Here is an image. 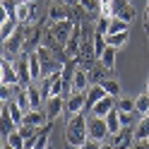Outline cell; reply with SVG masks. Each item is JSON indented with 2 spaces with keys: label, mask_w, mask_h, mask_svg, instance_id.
I'll list each match as a JSON object with an SVG mask.
<instances>
[{
  "label": "cell",
  "mask_w": 149,
  "mask_h": 149,
  "mask_svg": "<svg viewBox=\"0 0 149 149\" xmlns=\"http://www.w3.org/2000/svg\"><path fill=\"white\" fill-rule=\"evenodd\" d=\"M0 84H10V87H19V74H17L15 60H7V55L0 63Z\"/></svg>",
  "instance_id": "5b68a950"
},
{
  "label": "cell",
  "mask_w": 149,
  "mask_h": 149,
  "mask_svg": "<svg viewBox=\"0 0 149 149\" xmlns=\"http://www.w3.org/2000/svg\"><path fill=\"white\" fill-rule=\"evenodd\" d=\"M101 149H116V147H113V144H111V142H108V139H106V142H104V144H101Z\"/></svg>",
  "instance_id": "d6a6232c"
},
{
  "label": "cell",
  "mask_w": 149,
  "mask_h": 149,
  "mask_svg": "<svg viewBox=\"0 0 149 149\" xmlns=\"http://www.w3.org/2000/svg\"><path fill=\"white\" fill-rule=\"evenodd\" d=\"M24 123H26V125H31V127H41V125H46V123H48V118H46V111H41V108H31L29 113L24 116Z\"/></svg>",
  "instance_id": "5bb4252c"
},
{
  "label": "cell",
  "mask_w": 149,
  "mask_h": 149,
  "mask_svg": "<svg viewBox=\"0 0 149 149\" xmlns=\"http://www.w3.org/2000/svg\"><path fill=\"white\" fill-rule=\"evenodd\" d=\"M48 149H53V147H51V144H48Z\"/></svg>",
  "instance_id": "8d00e7d4"
},
{
  "label": "cell",
  "mask_w": 149,
  "mask_h": 149,
  "mask_svg": "<svg viewBox=\"0 0 149 149\" xmlns=\"http://www.w3.org/2000/svg\"><path fill=\"white\" fill-rule=\"evenodd\" d=\"M127 39H130V29H125V31H116V34H108V36H106V43L113 46V48H123V46L127 43Z\"/></svg>",
  "instance_id": "ac0fdd59"
},
{
  "label": "cell",
  "mask_w": 149,
  "mask_h": 149,
  "mask_svg": "<svg viewBox=\"0 0 149 149\" xmlns=\"http://www.w3.org/2000/svg\"><path fill=\"white\" fill-rule=\"evenodd\" d=\"M116 51H118V48H113V46H106L104 55L99 58V65H101L104 70H113V68H116Z\"/></svg>",
  "instance_id": "d6986e66"
},
{
  "label": "cell",
  "mask_w": 149,
  "mask_h": 149,
  "mask_svg": "<svg viewBox=\"0 0 149 149\" xmlns=\"http://www.w3.org/2000/svg\"><path fill=\"white\" fill-rule=\"evenodd\" d=\"M65 108H68V99L65 96H51L48 101H46V118L55 123V120L63 116Z\"/></svg>",
  "instance_id": "ba28073f"
},
{
  "label": "cell",
  "mask_w": 149,
  "mask_h": 149,
  "mask_svg": "<svg viewBox=\"0 0 149 149\" xmlns=\"http://www.w3.org/2000/svg\"><path fill=\"white\" fill-rule=\"evenodd\" d=\"M116 108V96H104L101 101H96L94 106H91V111H89V116H99V118H106L111 111Z\"/></svg>",
  "instance_id": "8fae6325"
},
{
  "label": "cell",
  "mask_w": 149,
  "mask_h": 149,
  "mask_svg": "<svg viewBox=\"0 0 149 149\" xmlns=\"http://www.w3.org/2000/svg\"><path fill=\"white\" fill-rule=\"evenodd\" d=\"M99 17H116V3L113 0H99Z\"/></svg>",
  "instance_id": "603a6c76"
},
{
  "label": "cell",
  "mask_w": 149,
  "mask_h": 149,
  "mask_svg": "<svg viewBox=\"0 0 149 149\" xmlns=\"http://www.w3.org/2000/svg\"><path fill=\"white\" fill-rule=\"evenodd\" d=\"M68 99V113L74 116V113H87V91H72Z\"/></svg>",
  "instance_id": "9c48e42d"
},
{
  "label": "cell",
  "mask_w": 149,
  "mask_h": 149,
  "mask_svg": "<svg viewBox=\"0 0 149 149\" xmlns=\"http://www.w3.org/2000/svg\"><path fill=\"white\" fill-rule=\"evenodd\" d=\"M144 91H147V94H149V79H147V84H144Z\"/></svg>",
  "instance_id": "d590c367"
},
{
  "label": "cell",
  "mask_w": 149,
  "mask_h": 149,
  "mask_svg": "<svg viewBox=\"0 0 149 149\" xmlns=\"http://www.w3.org/2000/svg\"><path fill=\"white\" fill-rule=\"evenodd\" d=\"M101 144L104 142H99V139H94V137H87V142L82 144V149H101Z\"/></svg>",
  "instance_id": "f546056e"
},
{
  "label": "cell",
  "mask_w": 149,
  "mask_h": 149,
  "mask_svg": "<svg viewBox=\"0 0 149 149\" xmlns=\"http://www.w3.org/2000/svg\"><path fill=\"white\" fill-rule=\"evenodd\" d=\"M125 29H130V24H127V22H123V19H118V17H113V19H111V29H108V34L125 31Z\"/></svg>",
  "instance_id": "4316f807"
},
{
  "label": "cell",
  "mask_w": 149,
  "mask_h": 149,
  "mask_svg": "<svg viewBox=\"0 0 149 149\" xmlns=\"http://www.w3.org/2000/svg\"><path fill=\"white\" fill-rule=\"evenodd\" d=\"M89 87H91V72L87 68H82V65H77L70 74V89L72 91H87Z\"/></svg>",
  "instance_id": "3957f363"
},
{
  "label": "cell",
  "mask_w": 149,
  "mask_h": 149,
  "mask_svg": "<svg viewBox=\"0 0 149 149\" xmlns=\"http://www.w3.org/2000/svg\"><path fill=\"white\" fill-rule=\"evenodd\" d=\"M26 60H29V72H31V79L36 82V79H41L43 77V63H41V58L36 55V51H31V53H26Z\"/></svg>",
  "instance_id": "4fadbf2b"
},
{
  "label": "cell",
  "mask_w": 149,
  "mask_h": 149,
  "mask_svg": "<svg viewBox=\"0 0 149 149\" xmlns=\"http://www.w3.org/2000/svg\"><path fill=\"white\" fill-rule=\"evenodd\" d=\"M3 149H15L12 144H7V142H3Z\"/></svg>",
  "instance_id": "e575fe53"
},
{
  "label": "cell",
  "mask_w": 149,
  "mask_h": 149,
  "mask_svg": "<svg viewBox=\"0 0 149 149\" xmlns=\"http://www.w3.org/2000/svg\"><path fill=\"white\" fill-rule=\"evenodd\" d=\"M3 142L12 144L15 149H26V142H24V137H22V132H19V130H15V132H10V135H7V139H3Z\"/></svg>",
  "instance_id": "484cf974"
},
{
  "label": "cell",
  "mask_w": 149,
  "mask_h": 149,
  "mask_svg": "<svg viewBox=\"0 0 149 149\" xmlns=\"http://www.w3.org/2000/svg\"><path fill=\"white\" fill-rule=\"evenodd\" d=\"M89 137V127H87V113H74L68 125H65V142H68L72 149L82 147Z\"/></svg>",
  "instance_id": "6da1fadb"
},
{
  "label": "cell",
  "mask_w": 149,
  "mask_h": 149,
  "mask_svg": "<svg viewBox=\"0 0 149 149\" xmlns=\"http://www.w3.org/2000/svg\"><path fill=\"white\" fill-rule=\"evenodd\" d=\"M15 68H17V74H19V87H29L31 84V72H29V60H26V53H19L15 60Z\"/></svg>",
  "instance_id": "30bf717a"
},
{
  "label": "cell",
  "mask_w": 149,
  "mask_h": 149,
  "mask_svg": "<svg viewBox=\"0 0 149 149\" xmlns=\"http://www.w3.org/2000/svg\"><path fill=\"white\" fill-rule=\"evenodd\" d=\"M106 125H108V132H111V135H118L120 130H123V123H120V111H118V108H113V111L106 116Z\"/></svg>",
  "instance_id": "e0dca14e"
},
{
  "label": "cell",
  "mask_w": 149,
  "mask_h": 149,
  "mask_svg": "<svg viewBox=\"0 0 149 149\" xmlns=\"http://www.w3.org/2000/svg\"><path fill=\"white\" fill-rule=\"evenodd\" d=\"M48 19H51V22L72 19V12H70V7H68V5H63V3H55V5H51V10H48Z\"/></svg>",
  "instance_id": "7c38bea8"
},
{
  "label": "cell",
  "mask_w": 149,
  "mask_h": 149,
  "mask_svg": "<svg viewBox=\"0 0 149 149\" xmlns=\"http://www.w3.org/2000/svg\"><path fill=\"white\" fill-rule=\"evenodd\" d=\"M17 29H19V22H17L15 17H7V19H3V22H0V39L7 41Z\"/></svg>",
  "instance_id": "2e32d148"
},
{
  "label": "cell",
  "mask_w": 149,
  "mask_h": 149,
  "mask_svg": "<svg viewBox=\"0 0 149 149\" xmlns=\"http://www.w3.org/2000/svg\"><path fill=\"white\" fill-rule=\"evenodd\" d=\"M87 127H89V137L99 139V142H106V139L111 137V132H108V125H106V118L89 116V118H87Z\"/></svg>",
  "instance_id": "277c9868"
},
{
  "label": "cell",
  "mask_w": 149,
  "mask_h": 149,
  "mask_svg": "<svg viewBox=\"0 0 149 149\" xmlns=\"http://www.w3.org/2000/svg\"><path fill=\"white\" fill-rule=\"evenodd\" d=\"M10 89H12L10 84H3V87H0V101H3V104H5V101H12V99H15V96L10 94Z\"/></svg>",
  "instance_id": "f1b7e54d"
},
{
  "label": "cell",
  "mask_w": 149,
  "mask_h": 149,
  "mask_svg": "<svg viewBox=\"0 0 149 149\" xmlns=\"http://www.w3.org/2000/svg\"><path fill=\"white\" fill-rule=\"evenodd\" d=\"M60 3H63V5H68V7H72V5H77L79 0H60Z\"/></svg>",
  "instance_id": "1f68e13d"
},
{
  "label": "cell",
  "mask_w": 149,
  "mask_h": 149,
  "mask_svg": "<svg viewBox=\"0 0 149 149\" xmlns=\"http://www.w3.org/2000/svg\"><path fill=\"white\" fill-rule=\"evenodd\" d=\"M15 19L19 22V24H34V19H36V5L31 3V0H22V3H17Z\"/></svg>",
  "instance_id": "8992f818"
},
{
  "label": "cell",
  "mask_w": 149,
  "mask_h": 149,
  "mask_svg": "<svg viewBox=\"0 0 149 149\" xmlns=\"http://www.w3.org/2000/svg\"><path fill=\"white\" fill-rule=\"evenodd\" d=\"M116 17L118 19H123V22H127V24H132V19H135V7L132 5H123V7H118L116 10Z\"/></svg>",
  "instance_id": "cb8c5ba5"
},
{
  "label": "cell",
  "mask_w": 149,
  "mask_h": 149,
  "mask_svg": "<svg viewBox=\"0 0 149 149\" xmlns=\"http://www.w3.org/2000/svg\"><path fill=\"white\" fill-rule=\"evenodd\" d=\"M99 84L104 87V91H106L108 96H116V99L120 96V84H118V79H108V77H104Z\"/></svg>",
  "instance_id": "44dd1931"
},
{
  "label": "cell",
  "mask_w": 149,
  "mask_h": 149,
  "mask_svg": "<svg viewBox=\"0 0 149 149\" xmlns=\"http://www.w3.org/2000/svg\"><path fill=\"white\" fill-rule=\"evenodd\" d=\"M106 96V91H104V87L101 84H91L89 89H87V113L91 111V106L96 104V101H101Z\"/></svg>",
  "instance_id": "9a60e30c"
},
{
  "label": "cell",
  "mask_w": 149,
  "mask_h": 149,
  "mask_svg": "<svg viewBox=\"0 0 149 149\" xmlns=\"http://www.w3.org/2000/svg\"><path fill=\"white\" fill-rule=\"evenodd\" d=\"M24 41H26V31L17 29L10 39L5 41V55H19V53H24Z\"/></svg>",
  "instance_id": "52a82bcc"
},
{
  "label": "cell",
  "mask_w": 149,
  "mask_h": 149,
  "mask_svg": "<svg viewBox=\"0 0 149 149\" xmlns=\"http://www.w3.org/2000/svg\"><path fill=\"white\" fill-rule=\"evenodd\" d=\"M132 149H149V139H135Z\"/></svg>",
  "instance_id": "4dcf8cb0"
},
{
  "label": "cell",
  "mask_w": 149,
  "mask_h": 149,
  "mask_svg": "<svg viewBox=\"0 0 149 149\" xmlns=\"http://www.w3.org/2000/svg\"><path fill=\"white\" fill-rule=\"evenodd\" d=\"M74 24H77L74 19H63V22H51V19H48V31L65 46L68 39L72 36V31H74Z\"/></svg>",
  "instance_id": "7a4b0ae2"
},
{
  "label": "cell",
  "mask_w": 149,
  "mask_h": 149,
  "mask_svg": "<svg viewBox=\"0 0 149 149\" xmlns=\"http://www.w3.org/2000/svg\"><path fill=\"white\" fill-rule=\"evenodd\" d=\"M116 108L120 111V113H132L135 111V99H130V96H123V99H116Z\"/></svg>",
  "instance_id": "d4e9b609"
},
{
  "label": "cell",
  "mask_w": 149,
  "mask_h": 149,
  "mask_svg": "<svg viewBox=\"0 0 149 149\" xmlns=\"http://www.w3.org/2000/svg\"><path fill=\"white\" fill-rule=\"evenodd\" d=\"M135 111L139 116H147L149 113V94H147V91H142L139 96H135Z\"/></svg>",
  "instance_id": "7402d4cb"
},
{
  "label": "cell",
  "mask_w": 149,
  "mask_h": 149,
  "mask_svg": "<svg viewBox=\"0 0 149 149\" xmlns=\"http://www.w3.org/2000/svg\"><path fill=\"white\" fill-rule=\"evenodd\" d=\"M144 19H147V29H149V7H147V15H144Z\"/></svg>",
  "instance_id": "836d02e7"
},
{
  "label": "cell",
  "mask_w": 149,
  "mask_h": 149,
  "mask_svg": "<svg viewBox=\"0 0 149 149\" xmlns=\"http://www.w3.org/2000/svg\"><path fill=\"white\" fill-rule=\"evenodd\" d=\"M79 5H82V10L89 12V15L99 12V0H79Z\"/></svg>",
  "instance_id": "83f0119b"
},
{
  "label": "cell",
  "mask_w": 149,
  "mask_h": 149,
  "mask_svg": "<svg viewBox=\"0 0 149 149\" xmlns=\"http://www.w3.org/2000/svg\"><path fill=\"white\" fill-rule=\"evenodd\" d=\"M135 139H149V113L137 120V125H135Z\"/></svg>",
  "instance_id": "ffe728a7"
}]
</instances>
